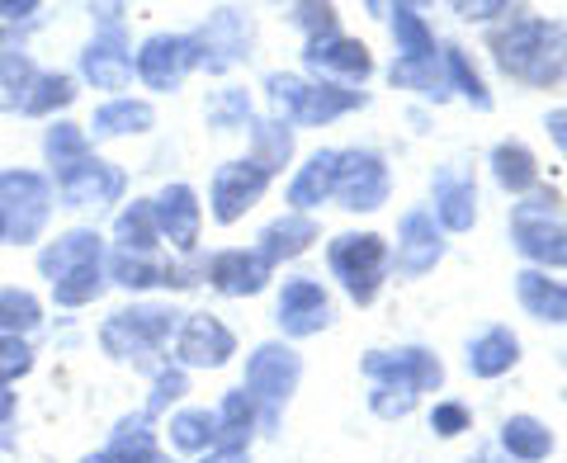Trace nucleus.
Listing matches in <instances>:
<instances>
[{
    "instance_id": "nucleus-11",
    "label": "nucleus",
    "mask_w": 567,
    "mask_h": 463,
    "mask_svg": "<svg viewBox=\"0 0 567 463\" xmlns=\"http://www.w3.org/2000/svg\"><path fill=\"white\" fill-rule=\"evenodd\" d=\"M265 189H270V175H265L251 162V156H246V162L218 166V171H213V185H208V213H213V223H223V227L241 223L246 213H251L265 199Z\"/></svg>"
},
{
    "instance_id": "nucleus-23",
    "label": "nucleus",
    "mask_w": 567,
    "mask_h": 463,
    "mask_svg": "<svg viewBox=\"0 0 567 463\" xmlns=\"http://www.w3.org/2000/svg\"><path fill=\"white\" fill-rule=\"evenodd\" d=\"M516 298L535 322H554V327L567 322V284L563 279H548L544 270H520L516 275Z\"/></svg>"
},
{
    "instance_id": "nucleus-26",
    "label": "nucleus",
    "mask_w": 567,
    "mask_h": 463,
    "mask_svg": "<svg viewBox=\"0 0 567 463\" xmlns=\"http://www.w3.org/2000/svg\"><path fill=\"white\" fill-rule=\"evenodd\" d=\"M331 194H336V152H312L289 181V204L293 213H308L317 204H327Z\"/></svg>"
},
{
    "instance_id": "nucleus-37",
    "label": "nucleus",
    "mask_w": 567,
    "mask_h": 463,
    "mask_svg": "<svg viewBox=\"0 0 567 463\" xmlns=\"http://www.w3.org/2000/svg\"><path fill=\"white\" fill-rule=\"evenodd\" d=\"M393 39H398V62L440 58V52H435V33L425 29L416 6H393Z\"/></svg>"
},
{
    "instance_id": "nucleus-40",
    "label": "nucleus",
    "mask_w": 567,
    "mask_h": 463,
    "mask_svg": "<svg viewBox=\"0 0 567 463\" xmlns=\"http://www.w3.org/2000/svg\"><path fill=\"white\" fill-rule=\"evenodd\" d=\"M388 81L402 85V91H416L425 100H445L450 81H445V58H425V62H393Z\"/></svg>"
},
{
    "instance_id": "nucleus-53",
    "label": "nucleus",
    "mask_w": 567,
    "mask_h": 463,
    "mask_svg": "<svg viewBox=\"0 0 567 463\" xmlns=\"http://www.w3.org/2000/svg\"><path fill=\"white\" fill-rule=\"evenodd\" d=\"M464 20H492V14H516L511 6H502V0H492V6H454Z\"/></svg>"
},
{
    "instance_id": "nucleus-1",
    "label": "nucleus",
    "mask_w": 567,
    "mask_h": 463,
    "mask_svg": "<svg viewBox=\"0 0 567 463\" xmlns=\"http://www.w3.org/2000/svg\"><path fill=\"white\" fill-rule=\"evenodd\" d=\"M492 58L511 81L525 85H558L567 76V33L535 14H516L492 33Z\"/></svg>"
},
{
    "instance_id": "nucleus-28",
    "label": "nucleus",
    "mask_w": 567,
    "mask_h": 463,
    "mask_svg": "<svg viewBox=\"0 0 567 463\" xmlns=\"http://www.w3.org/2000/svg\"><path fill=\"white\" fill-rule=\"evenodd\" d=\"M166 440L171 450L181 454H208L218 444V416L208 407H181L171 421H166Z\"/></svg>"
},
{
    "instance_id": "nucleus-4",
    "label": "nucleus",
    "mask_w": 567,
    "mask_h": 463,
    "mask_svg": "<svg viewBox=\"0 0 567 463\" xmlns=\"http://www.w3.org/2000/svg\"><path fill=\"white\" fill-rule=\"evenodd\" d=\"M52 181L43 171H29V166H14V171H0V223H6V241L14 246H33L48 232L52 223Z\"/></svg>"
},
{
    "instance_id": "nucleus-46",
    "label": "nucleus",
    "mask_w": 567,
    "mask_h": 463,
    "mask_svg": "<svg viewBox=\"0 0 567 463\" xmlns=\"http://www.w3.org/2000/svg\"><path fill=\"white\" fill-rule=\"evenodd\" d=\"M189 393V379H185V369H156V379H152V398H147V407H142V416H162L171 402H181Z\"/></svg>"
},
{
    "instance_id": "nucleus-9",
    "label": "nucleus",
    "mask_w": 567,
    "mask_h": 463,
    "mask_svg": "<svg viewBox=\"0 0 567 463\" xmlns=\"http://www.w3.org/2000/svg\"><path fill=\"white\" fill-rule=\"evenodd\" d=\"M364 373L379 388H402V393H435L445 383V364L425 346H402V350H369Z\"/></svg>"
},
{
    "instance_id": "nucleus-33",
    "label": "nucleus",
    "mask_w": 567,
    "mask_h": 463,
    "mask_svg": "<svg viewBox=\"0 0 567 463\" xmlns=\"http://www.w3.org/2000/svg\"><path fill=\"white\" fill-rule=\"evenodd\" d=\"M251 162L265 171V175H275L289 166V156H293V128L289 123H279V119H251Z\"/></svg>"
},
{
    "instance_id": "nucleus-57",
    "label": "nucleus",
    "mask_w": 567,
    "mask_h": 463,
    "mask_svg": "<svg viewBox=\"0 0 567 463\" xmlns=\"http://www.w3.org/2000/svg\"><path fill=\"white\" fill-rule=\"evenodd\" d=\"M0 246H6V223H0Z\"/></svg>"
},
{
    "instance_id": "nucleus-3",
    "label": "nucleus",
    "mask_w": 567,
    "mask_h": 463,
    "mask_svg": "<svg viewBox=\"0 0 567 463\" xmlns=\"http://www.w3.org/2000/svg\"><path fill=\"white\" fill-rule=\"evenodd\" d=\"M511 241L535 270H563L567 265V208L558 189H529L525 199L511 208Z\"/></svg>"
},
{
    "instance_id": "nucleus-25",
    "label": "nucleus",
    "mask_w": 567,
    "mask_h": 463,
    "mask_svg": "<svg viewBox=\"0 0 567 463\" xmlns=\"http://www.w3.org/2000/svg\"><path fill=\"white\" fill-rule=\"evenodd\" d=\"M156 123V110L147 100H133V95H114V100H104L100 110L91 114V128L85 133H95V137H133V133H147Z\"/></svg>"
},
{
    "instance_id": "nucleus-44",
    "label": "nucleus",
    "mask_w": 567,
    "mask_h": 463,
    "mask_svg": "<svg viewBox=\"0 0 567 463\" xmlns=\"http://www.w3.org/2000/svg\"><path fill=\"white\" fill-rule=\"evenodd\" d=\"M445 58V81H450V91H458L464 95L473 110H492V95H487V85H483V76H477V66L468 62V52H458V48H445L440 52Z\"/></svg>"
},
{
    "instance_id": "nucleus-31",
    "label": "nucleus",
    "mask_w": 567,
    "mask_h": 463,
    "mask_svg": "<svg viewBox=\"0 0 567 463\" xmlns=\"http://www.w3.org/2000/svg\"><path fill=\"white\" fill-rule=\"evenodd\" d=\"M162 237H156V218H152V199H133L128 208L114 218V251H133V256H152Z\"/></svg>"
},
{
    "instance_id": "nucleus-17",
    "label": "nucleus",
    "mask_w": 567,
    "mask_h": 463,
    "mask_svg": "<svg viewBox=\"0 0 567 463\" xmlns=\"http://www.w3.org/2000/svg\"><path fill=\"white\" fill-rule=\"evenodd\" d=\"M445 260V232L431 218L425 208H412L406 218L398 223V256H393V270L402 279H421L425 270Z\"/></svg>"
},
{
    "instance_id": "nucleus-29",
    "label": "nucleus",
    "mask_w": 567,
    "mask_h": 463,
    "mask_svg": "<svg viewBox=\"0 0 567 463\" xmlns=\"http://www.w3.org/2000/svg\"><path fill=\"white\" fill-rule=\"evenodd\" d=\"M502 454L511 463H544L554 454V431L535 416H511L502 425Z\"/></svg>"
},
{
    "instance_id": "nucleus-15",
    "label": "nucleus",
    "mask_w": 567,
    "mask_h": 463,
    "mask_svg": "<svg viewBox=\"0 0 567 463\" xmlns=\"http://www.w3.org/2000/svg\"><path fill=\"white\" fill-rule=\"evenodd\" d=\"M303 62L312 76H322V85H364L374 76V58H369L364 43L346 39V33H331V39H312L303 48Z\"/></svg>"
},
{
    "instance_id": "nucleus-55",
    "label": "nucleus",
    "mask_w": 567,
    "mask_h": 463,
    "mask_svg": "<svg viewBox=\"0 0 567 463\" xmlns=\"http://www.w3.org/2000/svg\"><path fill=\"white\" fill-rule=\"evenodd\" d=\"M468 463H511V459H506L502 450H477V454H473Z\"/></svg>"
},
{
    "instance_id": "nucleus-42",
    "label": "nucleus",
    "mask_w": 567,
    "mask_h": 463,
    "mask_svg": "<svg viewBox=\"0 0 567 463\" xmlns=\"http://www.w3.org/2000/svg\"><path fill=\"white\" fill-rule=\"evenodd\" d=\"M43 327V302L33 298L29 289H0V336H24Z\"/></svg>"
},
{
    "instance_id": "nucleus-49",
    "label": "nucleus",
    "mask_w": 567,
    "mask_h": 463,
    "mask_svg": "<svg viewBox=\"0 0 567 463\" xmlns=\"http://www.w3.org/2000/svg\"><path fill=\"white\" fill-rule=\"evenodd\" d=\"M289 14H293V24H298V29H308V43H312V39H331V33H341V29H336V10H331V6H293Z\"/></svg>"
},
{
    "instance_id": "nucleus-20",
    "label": "nucleus",
    "mask_w": 567,
    "mask_h": 463,
    "mask_svg": "<svg viewBox=\"0 0 567 463\" xmlns=\"http://www.w3.org/2000/svg\"><path fill=\"white\" fill-rule=\"evenodd\" d=\"M204 279H208L223 298H256L265 284H270V265L260 260V251L233 246V251H218V256L204 265Z\"/></svg>"
},
{
    "instance_id": "nucleus-50",
    "label": "nucleus",
    "mask_w": 567,
    "mask_h": 463,
    "mask_svg": "<svg viewBox=\"0 0 567 463\" xmlns=\"http://www.w3.org/2000/svg\"><path fill=\"white\" fill-rule=\"evenodd\" d=\"M468 425H473V416H468L464 402H435V412H431V431H435V435L454 440V435H464Z\"/></svg>"
},
{
    "instance_id": "nucleus-24",
    "label": "nucleus",
    "mask_w": 567,
    "mask_h": 463,
    "mask_svg": "<svg viewBox=\"0 0 567 463\" xmlns=\"http://www.w3.org/2000/svg\"><path fill=\"white\" fill-rule=\"evenodd\" d=\"M520 360V336L511 327H487L477 341H468V373L473 379H502Z\"/></svg>"
},
{
    "instance_id": "nucleus-2",
    "label": "nucleus",
    "mask_w": 567,
    "mask_h": 463,
    "mask_svg": "<svg viewBox=\"0 0 567 463\" xmlns=\"http://www.w3.org/2000/svg\"><path fill=\"white\" fill-rule=\"evenodd\" d=\"M185 312L171 308V302H133V308H118L104 317L100 327V350L118 364H133V369H147L156 360L175 331H181Z\"/></svg>"
},
{
    "instance_id": "nucleus-7",
    "label": "nucleus",
    "mask_w": 567,
    "mask_h": 463,
    "mask_svg": "<svg viewBox=\"0 0 567 463\" xmlns=\"http://www.w3.org/2000/svg\"><path fill=\"white\" fill-rule=\"evenodd\" d=\"M189 71H199V48H194V33H152L142 39L137 58H133V76L156 95L181 91Z\"/></svg>"
},
{
    "instance_id": "nucleus-14",
    "label": "nucleus",
    "mask_w": 567,
    "mask_h": 463,
    "mask_svg": "<svg viewBox=\"0 0 567 463\" xmlns=\"http://www.w3.org/2000/svg\"><path fill=\"white\" fill-rule=\"evenodd\" d=\"M152 218H156V237H162L171 251L189 256L199 246V232H204V204L185 181L166 185L162 194L152 199Z\"/></svg>"
},
{
    "instance_id": "nucleus-21",
    "label": "nucleus",
    "mask_w": 567,
    "mask_h": 463,
    "mask_svg": "<svg viewBox=\"0 0 567 463\" xmlns=\"http://www.w3.org/2000/svg\"><path fill=\"white\" fill-rule=\"evenodd\" d=\"M317 241V223L308 218V213H284V218H275V223H265V232L256 237V251H260V260L270 265H284V260H293V256H303L308 246Z\"/></svg>"
},
{
    "instance_id": "nucleus-41",
    "label": "nucleus",
    "mask_w": 567,
    "mask_h": 463,
    "mask_svg": "<svg viewBox=\"0 0 567 463\" xmlns=\"http://www.w3.org/2000/svg\"><path fill=\"white\" fill-rule=\"evenodd\" d=\"M104 260H110V256H104ZM104 260L85 265V270L52 284V302H58V308H91L95 298H104V289H110V270H104Z\"/></svg>"
},
{
    "instance_id": "nucleus-27",
    "label": "nucleus",
    "mask_w": 567,
    "mask_h": 463,
    "mask_svg": "<svg viewBox=\"0 0 567 463\" xmlns=\"http://www.w3.org/2000/svg\"><path fill=\"white\" fill-rule=\"evenodd\" d=\"M492 181L502 185L506 194L525 199L529 189H539V166H535V152L525 142H496L492 147Z\"/></svg>"
},
{
    "instance_id": "nucleus-8",
    "label": "nucleus",
    "mask_w": 567,
    "mask_h": 463,
    "mask_svg": "<svg viewBox=\"0 0 567 463\" xmlns=\"http://www.w3.org/2000/svg\"><path fill=\"white\" fill-rule=\"evenodd\" d=\"M123 189H128V175L123 166L104 162V156H85V162L66 166L52 175V194L62 199V208H110L123 199Z\"/></svg>"
},
{
    "instance_id": "nucleus-52",
    "label": "nucleus",
    "mask_w": 567,
    "mask_h": 463,
    "mask_svg": "<svg viewBox=\"0 0 567 463\" xmlns=\"http://www.w3.org/2000/svg\"><path fill=\"white\" fill-rule=\"evenodd\" d=\"M194 463H251V450H233V444H213L208 454H199Z\"/></svg>"
},
{
    "instance_id": "nucleus-54",
    "label": "nucleus",
    "mask_w": 567,
    "mask_h": 463,
    "mask_svg": "<svg viewBox=\"0 0 567 463\" xmlns=\"http://www.w3.org/2000/svg\"><path fill=\"white\" fill-rule=\"evenodd\" d=\"M544 128H548V137L558 142V152L567 156V110H554V114H548V119H544Z\"/></svg>"
},
{
    "instance_id": "nucleus-59",
    "label": "nucleus",
    "mask_w": 567,
    "mask_h": 463,
    "mask_svg": "<svg viewBox=\"0 0 567 463\" xmlns=\"http://www.w3.org/2000/svg\"><path fill=\"white\" fill-rule=\"evenodd\" d=\"M563 364H567V350H563Z\"/></svg>"
},
{
    "instance_id": "nucleus-58",
    "label": "nucleus",
    "mask_w": 567,
    "mask_h": 463,
    "mask_svg": "<svg viewBox=\"0 0 567 463\" xmlns=\"http://www.w3.org/2000/svg\"><path fill=\"white\" fill-rule=\"evenodd\" d=\"M152 463H171V459H166V454H156V459H152Z\"/></svg>"
},
{
    "instance_id": "nucleus-12",
    "label": "nucleus",
    "mask_w": 567,
    "mask_h": 463,
    "mask_svg": "<svg viewBox=\"0 0 567 463\" xmlns=\"http://www.w3.org/2000/svg\"><path fill=\"white\" fill-rule=\"evenodd\" d=\"M194 48H199V66L223 76V71L251 58V20L241 10H213L208 24L194 29Z\"/></svg>"
},
{
    "instance_id": "nucleus-39",
    "label": "nucleus",
    "mask_w": 567,
    "mask_h": 463,
    "mask_svg": "<svg viewBox=\"0 0 567 463\" xmlns=\"http://www.w3.org/2000/svg\"><path fill=\"white\" fill-rule=\"evenodd\" d=\"M66 104H76V76H66V71H39V81H33V91L24 100V114L52 119Z\"/></svg>"
},
{
    "instance_id": "nucleus-30",
    "label": "nucleus",
    "mask_w": 567,
    "mask_h": 463,
    "mask_svg": "<svg viewBox=\"0 0 567 463\" xmlns=\"http://www.w3.org/2000/svg\"><path fill=\"white\" fill-rule=\"evenodd\" d=\"M33 81H39V62H33L24 48L0 52V114H24Z\"/></svg>"
},
{
    "instance_id": "nucleus-43",
    "label": "nucleus",
    "mask_w": 567,
    "mask_h": 463,
    "mask_svg": "<svg viewBox=\"0 0 567 463\" xmlns=\"http://www.w3.org/2000/svg\"><path fill=\"white\" fill-rule=\"evenodd\" d=\"M204 119H208V128H218V133L251 128V95L237 91V85H223V91H213V95H208Z\"/></svg>"
},
{
    "instance_id": "nucleus-36",
    "label": "nucleus",
    "mask_w": 567,
    "mask_h": 463,
    "mask_svg": "<svg viewBox=\"0 0 567 463\" xmlns=\"http://www.w3.org/2000/svg\"><path fill=\"white\" fill-rule=\"evenodd\" d=\"M85 156H91V133L76 128V123H66V119H52L48 133H43V162L52 166V175L85 162Z\"/></svg>"
},
{
    "instance_id": "nucleus-5",
    "label": "nucleus",
    "mask_w": 567,
    "mask_h": 463,
    "mask_svg": "<svg viewBox=\"0 0 567 463\" xmlns=\"http://www.w3.org/2000/svg\"><path fill=\"white\" fill-rule=\"evenodd\" d=\"M327 260H331V275L341 279L346 298L360 302V308H369L379 298L388 265H393L388 260V241L379 232H346V237H336L327 246Z\"/></svg>"
},
{
    "instance_id": "nucleus-13",
    "label": "nucleus",
    "mask_w": 567,
    "mask_h": 463,
    "mask_svg": "<svg viewBox=\"0 0 567 463\" xmlns=\"http://www.w3.org/2000/svg\"><path fill=\"white\" fill-rule=\"evenodd\" d=\"M237 354V336L213 312H194L175 331V369H223Z\"/></svg>"
},
{
    "instance_id": "nucleus-51",
    "label": "nucleus",
    "mask_w": 567,
    "mask_h": 463,
    "mask_svg": "<svg viewBox=\"0 0 567 463\" xmlns=\"http://www.w3.org/2000/svg\"><path fill=\"white\" fill-rule=\"evenodd\" d=\"M39 14V0H24V6H14V0H0V24H24Z\"/></svg>"
},
{
    "instance_id": "nucleus-38",
    "label": "nucleus",
    "mask_w": 567,
    "mask_h": 463,
    "mask_svg": "<svg viewBox=\"0 0 567 463\" xmlns=\"http://www.w3.org/2000/svg\"><path fill=\"white\" fill-rule=\"evenodd\" d=\"M104 270H110V284H118L128 294H147L156 284H166V265H156L152 256H133V251H110Z\"/></svg>"
},
{
    "instance_id": "nucleus-19",
    "label": "nucleus",
    "mask_w": 567,
    "mask_h": 463,
    "mask_svg": "<svg viewBox=\"0 0 567 463\" xmlns=\"http://www.w3.org/2000/svg\"><path fill=\"white\" fill-rule=\"evenodd\" d=\"M104 256H110V246H104V237L95 227H71V232H58V237L39 251V275L48 284H58L66 275L85 270V265H100Z\"/></svg>"
},
{
    "instance_id": "nucleus-18",
    "label": "nucleus",
    "mask_w": 567,
    "mask_h": 463,
    "mask_svg": "<svg viewBox=\"0 0 567 463\" xmlns=\"http://www.w3.org/2000/svg\"><path fill=\"white\" fill-rule=\"evenodd\" d=\"M275 322L284 336H317L331 327V298L317 279H284L279 302H275Z\"/></svg>"
},
{
    "instance_id": "nucleus-10",
    "label": "nucleus",
    "mask_w": 567,
    "mask_h": 463,
    "mask_svg": "<svg viewBox=\"0 0 567 463\" xmlns=\"http://www.w3.org/2000/svg\"><path fill=\"white\" fill-rule=\"evenodd\" d=\"M336 199L350 213H374L388 204V162L369 147L336 152Z\"/></svg>"
},
{
    "instance_id": "nucleus-35",
    "label": "nucleus",
    "mask_w": 567,
    "mask_h": 463,
    "mask_svg": "<svg viewBox=\"0 0 567 463\" xmlns=\"http://www.w3.org/2000/svg\"><path fill=\"white\" fill-rule=\"evenodd\" d=\"M218 444H233V450H246L251 444V431H256V416L260 407L246 398V388H233L223 402H218Z\"/></svg>"
},
{
    "instance_id": "nucleus-22",
    "label": "nucleus",
    "mask_w": 567,
    "mask_h": 463,
    "mask_svg": "<svg viewBox=\"0 0 567 463\" xmlns=\"http://www.w3.org/2000/svg\"><path fill=\"white\" fill-rule=\"evenodd\" d=\"M431 218L440 223V232H468L477 223V185L468 175H454V171L435 175V213Z\"/></svg>"
},
{
    "instance_id": "nucleus-47",
    "label": "nucleus",
    "mask_w": 567,
    "mask_h": 463,
    "mask_svg": "<svg viewBox=\"0 0 567 463\" xmlns=\"http://www.w3.org/2000/svg\"><path fill=\"white\" fill-rule=\"evenodd\" d=\"M29 369H33V346L24 336H0V388L20 383Z\"/></svg>"
},
{
    "instance_id": "nucleus-6",
    "label": "nucleus",
    "mask_w": 567,
    "mask_h": 463,
    "mask_svg": "<svg viewBox=\"0 0 567 463\" xmlns=\"http://www.w3.org/2000/svg\"><path fill=\"white\" fill-rule=\"evenodd\" d=\"M298 383H303V354L284 341H265L246 354V398L260 407L265 425L279 421V407L298 393Z\"/></svg>"
},
{
    "instance_id": "nucleus-34",
    "label": "nucleus",
    "mask_w": 567,
    "mask_h": 463,
    "mask_svg": "<svg viewBox=\"0 0 567 463\" xmlns=\"http://www.w3.org/2000/svg\"><path fill=\"white\" fill-rule=\"evenodd\" d=\"M360 104H364L360 91H341V85H308L298 123H308V128H327V123H336L350 110H360Z\"/></svg>"
},
{
    "instance_id": "nucleus-56",
    "label": "nucleus",
    "mask_w": 567,
    "mask_h": 463,
    "mask_svg": "<svg viewBox=\"0 0 567 463\" xmlns=\"http://www.w3.org/2000/svg\"><path fill=\"white\" fill-rule=\"evenodd\" d=\"M0 52H6V24H0Z\"/></svg>"
},
{
    "instance_id": "nucleus-45",
    "label": "nucleus",
    "mask_w": 567,
    "mask_h": 463,
    "mask_svg": "<svg viewBox=\"0 0 567 463\" xmlns=\"http://www.w3.org/2000/svg\"><path fill=\"white\" fill-rule=\"evenodd\" d=\"M265 95H270V119L298 123V110H303V95H308V81L293 76V71H270V76H265Z\"/></svg>"
},
{
    "instance_id": "nucleus-48",
    "label": "nucleus",
    "mask_w": 567,
    "mask_h": 463,
    "mask_svg": "<svg viewBox=\"0 0 567 463\" xmlns=\"http://www.w3.org/2000/svg\"><path fill=\"white\" fill-rule=\"evenodd\" d=\"M412 407H416V393H402V388H374V393H369V412L383 421L412 416Z\"/></svg>"
},
{
    "instance_id": "nucleus-32",
    "label": "nucleus",
    "mask_w": 567,
    "mask_h": 463,
    "mask_svg": "<svg viewBox=\"0 0 567 463\" xmlns=\"http://www.w3.org/2000/svg\"><path fill=\"white\" fill-rule=\"evenodd\" d=\"M104 454H110L114 463H152L156 454V431H152V421L142 416V412H133V416H123L118 425H114V435H110V444H104Z\"/></svg>"
},
{
    "instance_id": "nucleus-16",
    "label": "nucleus",
    "mask_w": 567,
    "mask_h": 463,
    "mask_svg": "<svg viewBox=\"0 0 567 463\" xmlns=\"http://www.w3.org/2000/svg\"><path fill=\"white\" fill-rule=\"evenodd\" d=\"M81 81L95 91H128L133 81V43L118 29H95V39L81 48Z\"/></svg>"
}]
</instances>
